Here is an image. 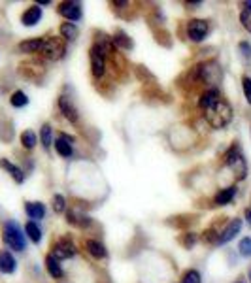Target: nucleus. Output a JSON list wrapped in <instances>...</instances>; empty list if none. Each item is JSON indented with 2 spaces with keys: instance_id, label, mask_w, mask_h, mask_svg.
Returning a JSON list of instances; mask_svg holds the SVG:
<instances>
[{
  "instance_id": "obj_1",
  "label": "nucleus",
  "mask_w": 251,
  "mask_h": 283,
  "mask_svg": "<svg viewBox=\"0 0 251 283\" xmlns=\"http://www.w3.org/2000/svg\"><path fill=\"white\" fill-rule=\"evenodd\" d=\"M223 78V70L219 66L217 60H206L200 65L193 66L189 72V81L191 83H204L208 89H211L213 85H217Z\"/></svg>"
},
{
  "instance_id": "obj_2",
  "label": "nucleus",
  "mask_w": 251,
  "mask_h": 283,
  "mask_svg": "<svg viewBox=\"0 0 251 283\" xmlns=\"http://www.w3.org/2000/svg\"><path fill=\"white\" fill-rule=\"evenodd\" d=\"M204 117L211 129H225L232 121V106L221 97L211 108L206 110Z\"/></svg>"
},
{
  "instance_id": "obj_3",
  "label": "nucleus",
  "mask_w": 251,
  "mask_h": 283,
  "mask_svg": "<svg viewBox=\"0 0 251 283\" xmlns=\"http://www.w3.org/2000/svg\"><path fill=\"white\" fill-rule=\"evenodd\" d=\"M2 240H4V244L13 251H25L26 249V240H25V234L21 231V227L17 221H6V223L2 225Z\"/></svg>"
},
{
  "instance_id": "obj_4",
  "label": "nucleus",
  "mask_w": 251,
  "mask_h": 283,
  "mask_svg": "<svg viewBox=\"0 0 251 283\" xmlns=\"http://www.w3.org/2000/svg\"><path fill=\"white\" fill-rule=\"evenodd\" d=\"M225 165L234 174L236 179H245V176H247V163H245L244 153H242V149H240V145L236 142L231 145L229 151L225 153Z\"/></svg>"
},
{
  "instance_id": "obj_5",
  "label": "nucleus",
  "mask_w": 251,
  "mask_h": 283,
  "mask_svg": "<svg viewBox=\"0 0 251 283\" xmlns=\"http://www.w3.org/2000/svg\"><path fill=\"white\" fill-rule=\"evenodd\" d=\"M42 53L46 55L47 59H51V60L62 59V57H65V53H66L65 40L59 38V36H49V38H46Z\"/></svg>"
},
{
  "instance_id": "obj_6",
  "label": "nucleus",
  "mask_w": 251,
  "mask_h": 283,
  "mask_svg": "<svg viewBox=\"0 0 251 283\" xmlns=\"http://www.w3.org/2000/svg\"><path fill=\"white\" fill-rule=\"evenodd\" d=\"M76 253H78V249H76V245H74V242L70 238H59L51 247V255L57 259V261L70 259V257H74Z\"/></svg>"
},
{
  "instance_id": "obj_7",
  "label": "nucleus",
  "mask_w": 251,
  "mask_h": 283,
  "mask_svg": "<svg viewBox=\"0 0 251 283\" xmlns=\"http://www.w3.org/2000/svg\"><path fill=\"white\" fill-rule=\"evenodd\" d=\"M89 59H91V72L95 78H102L106 74V53L100 49L99 46H95L89 49Z\"/></svg>"
},
{
  "instance_id": "obj_8",
  "label": "nucleus",
  "mask_w": 251,
  "mask_h": 283,
  "mask_svg": "<svg viewBox=\"0 0 251 283\" xmlns=\"http://www.w3.org/2000/svg\"><path fill=\"white\" fill-rule=\"evenodd\" d=\"M57 12H59L68 23H74V25H76V21H79L83 17L81 4H79V2H60L59 6H57Z\"/></svg>"
},
{
  "instance_id": "obj_9",
  "label": "nucleus",
  "mask_w": 251,
  "mask_h": 283,
  "mask_svg": "<svg viewBox=\"0 0 251 283\" xmlns=\"http://www.w3.org/2000/svg\"><path fill=\"white\" fill-rule=\"evenodd\" d=\"M208 34V23L204 19H191L187 23V36L191 42H202Z\"/></svg>"
},
{
  "instance_id": "obj_10",
  "label": "nucleus",
  "mask_w": 251,
  "mask_h": 283,
  "mask_svg": "<svg viewBox=\"0 0 251 283\" xmlns=\"http://www.w3.org/2000/svg\"><path fill=\"white\" fill-rule=\"evenodd\" d=\"M76 142V138L74 136H68L66 132H60L59 138L55 140V151L59 153L60 157L65 159H70L72 157V144Z\"/></svg>"
},
{
  "instance_id": "obj_11",
  "label": "nucleus",
  "mask_w": 251,
  "mask_h": 283,
  "mask_svg": "<svg viewBox=\"0 0 251 283\" xmlns=\"http://www.w3.org/2000/svg\"><path fill=\"white\" fill-rule=\"evenodd\" d=\"M242 231V219H231L229 221V225L225 227L223 231L219 232V242H217V245H223V244H229L231 242L232 238L236 236L238 232Z\"/></svg>"
},
{
  "instance_id": "obj_12",
  "label": "nucleus",
  "mask_w": 251,
  "mask_h": 283,
  "mask_svg": "<svg viewBox=\"0 0 251 283\" xmlns=\"http://www.w3.org/2000/svg\"><path fill=\"white\" fill-rule=\"evenodd\" d=\"M59 110H60V113L65 115L66 121H70V123H78V119H79L78 108H76L72 100L68 99V97H65V95H60L59 97Z\"/></svg>"
},
{
  "instance_id": "obj_13",
  "label": "nucleus",
  "mask_w": 251,
  "mask_h": 283,
  "mask_svg": "<svg viewBox=\"0 0 251 283\" xmlns=\"http://www.w3.org/2000/svg\"><path fill=\"white\" fill-rule=\"evenodd\" d=\"M66 221H68V225H74V227H79V229H87L92 223V219L81 210H78V208H72V210L66 211Z\"/></svg>"
},
{
  "instance_id": "obj_14",
  "label": "nucleus",
  "mask_w": 251,
  "mask_h": 283,
  "mask_svg": "<svg viewBox=\"0 0 251 283\" xmlns=\"http://www.w3.org/2000/svg\"><path fill=\"white\" fill-rule=\"evenodd\" d=\"M40 19H42V8L38 4H33L30 8H26L23 15H21V23L23 26H34L38 25Z\"/></svg>"
},
{
  "instance_id": "obj_15",
  "label": "nucleus",
  "mask_w": 251,
  "mask_h": 283,
  "mask_svg": "<svg viewBox=\"0 0 251 283\" xmlns=\"http://www.w3.org/2000/svg\"><path fill=\"white\" fill-rule=\"evenodd\" d=\"M221 99V92H219L217 87H211V89H206L202 95H200V99H198V106H200V110H208L211 106L215 104L217 100Z\"/></svg>"
},
{
  "instance_id": "obj_16",
  "label": "nucleus",
  "mask_w": 251,
  "mask_h": 283,
  "mask_svg": "<svg viewBox=\"0 0 251 283\" xmlns=\"http://www.w3.org/2000/svg\"><path fill=\"white\" fill-rule=\"evenodd\" d=\"M44 42L46 38H30V40H23L17 49L21 53H26V55H34V53H42L44 49Z\"/></svg>"
},
{
  "instance_id": "obj_17",
  "label": "nucleus",
  "mask_w": 251,
  "mask_h": 283,
  "mask_svg": "<svg viewBox=\"0 0 251 283\" xmlns=\"http://www.w3.org/2000/svg\"><path fill=\"white\" fill-rule=\"evenodd\" d=\"M0 168H4V170H6L8 174H10V176L13 178V181H15V183L21 185L23 181H25V172L21 170L17 165H13L12 161H8V159H0Z\"/></svg>"
},
{
  "instance_id": "obj_18",
  "label": "nucleus",
  "mask_w": 251,
  "mask_h": 283,
  "mask_svg": "<svg viewBox=\"0 0 251 283\" xmlns=\"http://www.w3.org/2000/svg\"><path fill=\"white\" fill-rule=\"evenodd\" d=\"M236 185H231V187H225V189H221V191L215 193V197H213V202L217 206H227L231 204L232 200H234V197H236Z\"/></svg>"
},
{
  "instance_id": "obj_19",
  "label": "nucleus",
  "mask_w": 251,
  "mask_h": 283,
  "mask_svg": "<svg viewBox=\"0 0 251 283\" xmlns=\"http://www.w3.org/2000/svg\"><path fill=\"white\" fill-rule=\"evenodd\" d=\"M17 268V261L10 251H0V272L2 274H13Z\"/></svg>"
},
{
  "instance_id": "obj_20",
  "label": "nucleus",
  "mask_w": 251,
  "mask_h": 283,
  "mask_svg": "<svg viewBox=\"0 0 251 283\" xmlns=\"http://www.w3.org/2000/svg\"><path fill=\"white\" fill-rule=\"evenodd\" d=\"M85 249L87 253L91 255V257L95 259H106L108 257V251H106V245L104 244H100L99 240H85Z\"/></svg>"
},
{
  "instance_id": "obj_21",
  "label": "nucleus",
  "mask_w": 251,
  "mask_h": 283,
  "mask_svg": "<svg viewBox=\"0 0 251 283\" xmlns=\"http://www.w3.org/2000/svg\"><path fill=\"white\" fill-rule=\"evenodd\" d=\"M25 213L28 215L30 221L46 217V206L42 202H25Z\"/></svg>"
},
{
  "instance_id": "obj_22",
  "label": "nucleus",
  "mask_w": 251,
  "mask_h": 283,
  "mask_svg": "<svg viewBox=\"0 0 251 283\" xmlns=\"http://www.w3.org/2000/svg\"><path fill=\"white\" fill-rule=\"evenodd\" d=\"M46 268H47V272H49V276L55 277V279H60V277L65 276V272H62V268H60L59 261L53 257L51 253L46 257Z\"/></svg>"
},
{
  "instance_id": "obj_23",
  "label": "nucleus",
  "mask_w": 251,
  "mask_h": 283,
  "mask_svg": "<svg viewBox=\"0 0 251 283\" xmlns=\"http://www.w3.org/2000/svg\"><path fill=\"white\" fill-rule=\"evenodd\" d=\"M112 42L115 47H121V49H132V40L129 38V34L123 33V30H115L112 34Z\"/></svg>"
},
{
  "instance_id": "obj_24",
  "label": "nucleus",
  "mask_w": 251,
  "mask_h": 283,
  "mask_svg": "<svg viewBox=\"0 0 251 283\" xmlns=\"http://www.w3.org/2000/svg\"><path fill=\"white\" fill-rule=\"evenodd\" d=\"M59 30H60V38L66 40V42H74V40H76V38H78V36H79L78 26L74 25V23H68V21L60 25Z\"/></svg>"
},
{
  "instance_id": "obj_25",
  "label": "nucleus",
  "mask_w": 251,
  "mask_h": 283,
  "mask_svg": "<svg viewBox=\"0 0 251 283\" xmlns=\"http://www.w3.org/2000/svg\"><path fill=\"white\" fill-rule=\"evenodd\" d=\"M40 142L44 145V149H49L53 144V129L49 123H44L42 129H40Z\"/></svg>"
},
{
  "instance_id": "obj_26",
  "label": "nucleus",
  "mask_w": 251,
  "mask_h": 283,
  "mask_svg": "<svg viewBox=\"0 0 251 283\" xmlns=\"http://www.w3.org/2000/svg\"><path fill=\"white\" fill-rule=\"evenodd\" d=\"M36 144H38V136L34 134V131H23L21 132V145L25 147V149H34L36 147Z\"/></svg>"
},
{
  "instance_id": "obj_27",
  "label": "nucleus",
  "mask_w": 251,
  "mask_h": 283,
  "mask_svg": "<svg viewBox=\"0 0 251 283\" xmlns=\"http://www.w3.org/2000/svg\"><path fill=\"white\" fill-rule=\"evenodd\" d=\"M25 232L26 236L30 238V242H34V244H40L42 242V231H40V227L34 221H28V223L25 225Z\"/></svg>"
},
{
  "instance_id": "obj_28",
  "label": "nucleus",
  "mask_w": 251,
  "mask_h": 283,
  "mask_svg": "<svg viewBox=\"0 0 251 283\" xmlns=\"http://www.w3.org/2000/svg\"><path fill=\"white\" fill-rule=\"evenodd\" d=\"M10 104L13 108H25L28 104V97H26L25 91H13L12 97H10Z\"/></svg>"
},
{
  "instance_id": "obj_29",
  "label": "nucleus",
  "mask_w": 251,
  "mask_h": 283,
  "mask_svg": "<svg viewBox=\"0 0 251 283\" xmlns=\"http://www.w3.org/2000/svg\"><path fill=\"white\" fill-rule=\"evenodd\" d=\"M202 242H204V244H210V245H217L219 232L215 231V227H210V229H206V231L202 232Z\"/></svg>"
},
{
  "instance_id": "obj_30",
  "label": "nucleus",
  "mask_w": 251,
  "mask_h": 283,
  "mask_svg": "<svg viewBox=\"0 0 251 283\" xmlns=\"http://www.w3.org/2000/svg\"><path fill=\"white\" fill-rule=\"evenodd\" d=\"M181 283H202L200 272L195 270V268H189V270L183 274V277H181Z\"/></svg>"
},
{
  "instance_id": "obj_31",
  "label": "nucleus",
  "mask_w": 251,
  "mask_h": 283,
  "mask_svg": "<svg viewBox=\"0 0 251 283\" xmlns=\"http://www.w3.org/2000/svg\"><path fill=\"white\" fill-rule=\"evenodd\" d=\"M51 206H53V211L55 213H62L66 210V200L62 195H53L51 198Z\"/></svg>"
},
{
  "instance_id": "obj_32",
  "label": "nucleus",
  "mask_w": 251,
  "mask_h": 283,
  "mask_svg": "<svg viewBox=\"0 0 251 283\" xmlns=\"http://www.w3.org/2000/svg\"><path fill=\"white\" fill-rule=\"evenodd\" d=\"M238 251H240V255L242 257H251V236H245L240 240V244H238Z\"/></svg>"
},
{
  "instance_id": "obj_33",
  "label": "nucleus",
  "mask_w": 251,
  "mask_h": 283,
  "mask_svg": "<svg viewBox=\"0 0 251 283\" xmlns=\"http://www.w3.org/2000/svg\"><path fill=\"white\" fill-rule=\"evenodd\" d=\"M181 244H183L187 249H191L193 245L197 244V234H195V232H185L183 238H181Z\"/></svg>"
},
{
  "instance_id": "obj_34",
  "label": "nucleus",
  "mask_w": 251,
  "mask_h": 283,
  "mask_svg": "<svg viewBox=\"0 0 251 283\" xmlns=\"http://www.w3.org/2000/svg\"><path fill=\"white\" fill-rule=\"evenodd\" d=\"M240 23H242V26H244L247 33H251V12L242 10V13H240Z\"/></svg>"
},
{
  "instance_id": "obj_35",
  "label": "nucleus",
  "mask_w": 251,
  "mask_h": 283,
  "mask_svg": "<svg viewBox=\"0 0 251 283\" xmlns=\"http://www.w3.org/2000/svg\"><path fill=\"white\" fill-rule=\"evenodd\" d=\"M242 87H244L245 100L251 104V78L249 76H244V78H242Z\"/></svg>"
},
{
  "instance_id": "obj_36",
  "label": "nucleus",
  "mask_w": 251,
  "mask_h": 283,
  "mask_svg": "<svg viewBox=\"0 0 251 283\" xmlns=\"http://www.w3.org/2000/svg\"><path fill=\"white\" fill-rule=\"evenodd\" d=\"M238 49H240V53H242L244 59L251 60V44L249 42H240V44H238Z\"/></svg>"
},
{
  "instance_id": "obj_37",
  "label": "nucleus",
  "mask_w": 251,
  "mask_h": 283,
  "mask_svg": "<svg viewBox=\"0 0 251 283\" xmlns=\"http://www.w3.org/2000/svg\"><path fill=\"white\" fill-rule=\"evenodd\" d=\"M245 219H247V223L251 225V208H247V210H245Z\"/></svg>"
},
{
  "instance_id": "obj_38",
  "label": "nucleus",
  "mask_w": 251,
  "mask_h": 283,
  "mask_svg": "<svg viewBox=\"0 0 251 283\" xmlns=\"http://www.w3.org/2000/svg\"><path fill=\"white\" fill-rule=\"evenodd\" d=\"M244 8L247 10V12H251V2H244Z\"/></svg>"
},
{
  "instance_id": "obj_39",
  "label": "nucleus",
  "mask_w": 251,
  "mask_h": 283,
  "mask_svg": "<svg viewBox=\"0 0 251 283\" xmlns=\"http://www.w3.org/2000/svg\"><path fill=\"white\" fill-rule=\"evenodd\" d=\"M249 279H251V270H249Z\"/></svg>"
},
{
  "instance_id": "obj_40",
  "label": "nucleus",
  "mask_w": 251,
  "mask_h": 283,
  "mask_svg": "<svg viewBox=\"0 0 251 283\" xmlns=\"http://www.w3.org/2000/svg\"><path fill=\"white\" fill-rule=\"evenodd\" d=\"M236 283H242V281H236Z\"/></svg>"
}]
</instances>
